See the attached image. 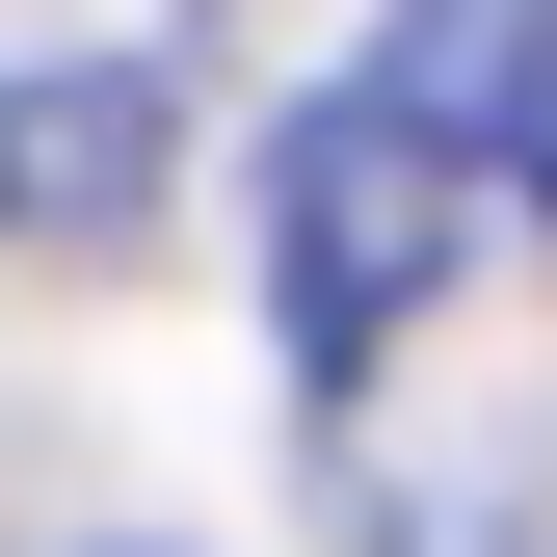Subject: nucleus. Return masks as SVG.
<instances>
[{
	"instance_id": "obj_1",
	"label": "nucleus",
	"mask_w": 557,
	"mask_h": 557,
	"mask_svg": "<svg viewBox=\"0 0 557 557\" xmlns=\"http://www.w3.org/2000/svg\"><path fill=\"white\" fill-rule=\"evenodd\" d=\"M451 186H478V160H451L425 107H372V81L265 133V293H293V372H372V345L451 293Z\"/></svg>"
},
{
	"instance_id": "obj_2",
	"label": "nucleus",
	"mask_w": 557,
	"mask_h": 557,
	"mask_svg": "<svg viewBox=\"0 0 557 557\" xmlns=\"http://www.w3.org/2000/svg\"><path fill=\"white\" fill-rule=\"evenodd\" d=\"M372 107H425L478 186H557V0H398V27H372Z\"/></svg>"
},
{
	"instance_id": "obj_3",
	"label": "nucleus",
	"mask_w": 557,
	"mask_h": 557,
	"mask_svg": "<svg viewBox=\"0 0 557 557\" xmlns=\"http://www.w3.org/2000/svg\"><path fill=\"white\" fill-rule=\"evenodd\" d=\"M133 186V81H0V213H107Z\"/></svg>"
}]
</instances>
